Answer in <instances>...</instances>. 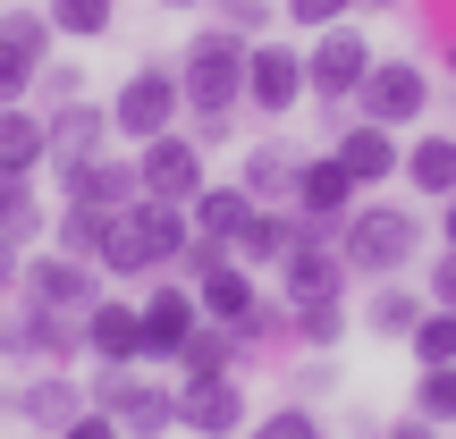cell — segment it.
Listing matches in <instances>:
<instances>
[{"label":"cell","mask_w":456,"mask_h":439,"mask_svg":"<svg viewBox=\"0 0 456 439\" xmlns=\"http://www.w3.org/2000/svg\"><path fill=\"white\" fill-rule=\"evenodd\" d=\"M245 34L237 26H203L195 43L178 51V93H186V110L203 118L195 127V144H220L228 135V118H237V102H245Z\"/></svg>","instance_id":"6da1fadb"},{"label":"cell","mask_w":456,"mask_h":439,"mask_svg":"<svg viewBox=\"0 0 456 439\" xmlns=\"http://www.w3.org/2000/svg\"><path fill=\"white\" fill-rule=\"evenodd\" d=\"M186 245H195L186 203H152V195H135V203H118V212H110V237H102L94 271H110V279H152V271H169Z\"/></svg>","instance_id":"7a4b0ae2"},{"label":"cell","mask_w":456,"mask_h":439,"mask_svg":"<svg viewBox=\"0 0 456 439\" xmlns=\"http://www.w3.org/2000/svg\"><path fill=\"white\" fill-rule=\"evenodd\" d=\"M414 254H423V220L406 203H363V212L338 220V262L363 279H397Z\"/></svg>","instance_id":"3957f363"},{"label":"cell","mask_w":456,"mask_h":439,"mask_svg":"<svg viewBox=\"0 0 456 439\" xmlns=\"http://www.w3.org/2000/svg\"><path fill=\"white\" fill-rule=\"evenodd\" d=\"M85 397H94V406L110 414V423L127 431V439H161L169 423H178V389H161V380H144L135 363H102V380H94Z\"/></svg>","instance_id":"277c9868"},{"label":"cell","mask_w":456,"mask_h":439,"mask_svg":"<svg viewBox=\"0 0 456 439\" xmlns=\"http://www.w3.org/2000/svg\"><path fill=\"white\" fill-rule=\"evenodd\" d=\"M178 110H186L178 68L144 60L127 85H118V102H110V135H127V144H152V135H169V127H178Z\"/></svg>","instance_id":"5b68a950"},{"label":"cell","mask_w":456,"mask_h":439,"mask_svg":"<svg viewBox=\"0 0 456 439\" xmlns=\"http://www.w3.org/2000/svg\"><path fill=\"white\" fill-rule=\"evenodd\" d=\"M363 77H372V43H363L355 26H322L305 51V93L313 102H355Z\"/></svg>","instance_id":"8992f818"},{"label":"cell","mask_w":456,"mask_h":439,"mask_svg":"<svg viewBox=\"0 0 456 439\" xmlns=\"http://www.w3.org/2000/svg\"><path fill=\"white\" fill-rule=\"evenodd\" d=\"M135 186H144L152 203H195L203 195V144L195 135H152L144 152H135Z\"/></svg>","instance_id":"52a82bcc"},{"label":"cell","mask_w":456,"mask_h":439,"mask_svg":"<svg viewBox=\"0 0 456 439\" xmlns=\"http://www.w3.org/2000/svg\"><path fill=\"white\" fill-rule=\"evenodd\" d=\"M363 118L372 127H414L423 118V102H431V77L414 60H372V77H363Z\"/></svg>","instance_id":"ba28073f"},{"label":"cell","mask_w":456,"mask_h":439,"mask_svg":"<svg viewBox=\"0 0 456 439\" xmlns=\"http://www.w3.org/2000/svg\"><path fill=\"white\" fill-rule=\"evenodd\" d=\"M245 102H254L262 118H288L296 102H305V51L254 43V51H245Z\"/></svg>","instance_id":"9c48e42d"},{"label":"cell","mask_w":456,"mask_h":439,"mask_svg":"<svg viewBox=\"0 0 456 439\" xmlns=\"http://www.w3.org/2000/svg\"><path fill=\"white\" fill-rule=\"evenodd\" d=\"M144 363H178V346L203 329V305H195V288H178V279H161V288L144 296Z\"/></svg>","instance_id":"30bf717a"},{"label":"cell","mask_w":456,"mask_h":439,"mask_svg":"<svg viewBox=\"0 0 456 439\" xmlns=\"http://www.w3.org/2000/svg\"><path fill=\"white\" fill-rule=\"evenodd\" d=\"M17 288H26V305H51V313H94V305H102L94 262H77V254L26 262V271H17Z\"/></svg>","instance_id":"8fae6325"},{"label":"cell","mask_w":456,"mask_h":439,"mask_svg":"<svg viewBox=\"0 0 456 439\" xmlns=\"http://www.w3.org/2000/svg\"><path fill=\"white\" fill-rule=\"evenodd\" d=\"M0 355H34V363H68V355H85V313L26 305V321L0 329Z\"/></svg>","instance_id":"7c38bea8"},{"label":"cell","mask_w":456,"mask_h":439,"mask_svg":"<svg viewBox=\"0 0 456 439\" xmlns=\"http://www.w3.org/2000/svg\"><path fill=\"white\" fill-rule=\"evenodd\" d=\"M178 423L195 431V439H212V431H237V423H245V389H237V372L178 380Z\"/></svg>","instance_id":"4fadbf2b"},{"label":"cell","mask_w":456,"mask_h":439,"mask_svg":"<svg viewBox=\"0 0 456 439\" xmlns=\"http://www.w3.org/2000/svg\"><path fill=\"white\" fill-rule=\"evenodd\" d=\"M60 195H68V203H94V212H118V203H135L144 186H135V161L94 152V161H68V169H60Z\"/></svg>","instance_id":"5bb4252c"},{"label":"cell","mask_w":456,"mask_h":439,"mask_svg":"<svg viewBox=\"0 0 456 439\" xmlns=\"http://www.w3.org/2000/svg\"><path fill=\"white\" fill-rule=\"evenodd\" d=\"M85 406H94V397H85L77 380H60V372H43V380H26V389L9 397V414H17V423H34L43 439H60V431L77 423Z\"/></svg>","instance_id":"9a60e30c"},{"label":"cell","mask_w":456,"mask_h":439,"mask_svg":"<svg viewBox=\"0 0 456 439\" xmlns=\"http://www.w3.org/2000/svg\"><path fill=\"white\" fill-rule=\"evenodd\" d=\"M85 355H102V363H144V313L118 305V296H102V305L85 313Z\"/></svg>","instance_id":"2e32d148"},{"label":"cell","mask_w":456,"mask_h":439,"mask_svg":"<svg viewBox=\"0 0 456 439\" xmlns=\"http://www.w3.org/2000/svg\"><path fill=\"white\" fill-rule=\"evenodd\" d=\"M355 195H363V186L338 169V152H322V161H305V169H296V212H305V220H322V228H338Z\"/></svg>","instance_id":"e0dca14e"},{"label":"cell","mask_w":456,"mask_h":439,"mask_svg":"<svg viewBox=\"0 0 456 439\" xmlns=\"http://www.w3.org/2000/svg\"><path fill=\"white\" fill-rule=\"evenodd\" d=\"M51 127V161H94V152H110V110H94V102H60V110L43 118Z\"/></svg>","instance_id":"ac0fdd59"},{"label":"cell","mask_w":456,"mask_h":439,"mask_svg":"<svg viewBox=\"0 0 456 439\" xmlns=\"http://www.w3.org/2000/svg\"><path fill=\"white\" fill-rule=\"evenodd\" d=\"M195 305H203V321H220V329H237L245 313L262 305V296H254V271H245L237 254H228V262H212V271L195 279Z\"/></svg>","instance_id":"d6986e66"},{"label":"cell","mask_w":456,"mask_h":439,"mask_svg":"<svg viewBox=\"0 0 456 439\" xmlns=\"http://www.w3.org/2000/svg\"><path fill=\"white\" fill-rule=\"evenodd\" d=\"M296 245H305V212H288V203H254V220H245V237H237V262H288Z\"/></svg>","instance_id":"ffe728a7"},{"label":"cell","mask_w":456,"mask_h":439,"mask_svg":"<svg viewBox=\"0 0 456 439\" xmlns=\"http://www.w3.org/2000/svg\"><path fill=\"white\" fill-rule=\"evenodd\" d=\"M338 169H346L355 186H389V178H397L406 161H397V135L363 118V127H346V135H338Z\"/></svg>","instance_id":"44dd1931"},{"label":"cell","mask_w":456,"mask_h":439,"mask_svg":"<svg viewBox=\"0 0 456 439\" xmlns=\"http://www.w3.org/2000/svg\"><path fill=\"white\" fill-rule=\"evenodd\" d=\"M186 220H195V237H212L237 254V237H245V220H254V195L245 186H203L195 203H186Z\"/></svg>","instance_id":"7402d4cb"},{"label":"cell","mask_w":456,"mask_h":439,"mask_svg":"<svg viewBox=\"0 0 456 439\" xmlns=\"http://www.w3.org/2000/svg\"><path fill=\"white\" fill-rule=\"evenodd\" d=\"M43 161H51V127L9 102V110H0V169H9V178H34Z\"/></svg>","instance_id":"603a6c76"},{"label":"cell","mask_w":456,"mask_h":439,"mask_svg":"<svg viewBox=\"0 0 456 439\" xmlns=\"http://www.w3.org/2000/svg\"><path fill=\"white\" fill-rule=\"evenodd\" d=\"M296 169H305V161H296V152L288 144H254V152H245V195H254V203H288V212H296Z\"/></svg>","instance_id":"cb8c5ba5"},{"label":"cell","mask_w":456,"mask_h":439,"mask_svg":"<svg viewBox=\"0 0 456 439\" xmlns=\"http://www.w3.org/2000/svg\"><path fill=\"white\" fill-rule=\"evenodd\" d=\"M423 296L414 288H397V279H380L372 288V305H363V321H372V338H414V321H423Z\"/></svg>","instance_id":"d4e9b609"},{"label":"cell","mask_w":456,"mask_h":439,"mask_svg":"<svg viewBox=\"0 0 456 439\" xmlns=\"http://www.w3.org/2000/svg\"><path fill=\"white\" fill-rule=\"evenodd\" d=\"M406 178H414V195H456V135H423V144L406 152Z\"/></svg>","instance_id":"484cf974"},{"label":"cell","mask_w":456,"mask_h":439,"mask_svg":"<svg viewBox=\"0 0 456 439\" xmlns=\"http://www.w3.org/2000/svg\"><path fill=\"white\" fill-rule=\"evenodd\" d=\"M0 237L9 245L43 237V195H34V178H9V169H0Z\"/></svg>","instance_id":"4316f807"},{"label":"cell","mask_w":456,"mask_h":439,"mask_svg":"<svg viewBox=\"0 0 456 439\" xmlns=\"http://www.w3.org/2000/svg\"><path fill=\"white\" fill-rule=\"evenodd\" d=\"M237 355H245V346H237V329H220V321H203L195 338L178 346V372H186V380H203V372H237Z\"/></svg>","instance_id":"83f0119b"},{"label":"cell","mask_w":456,"mask_h":439,"mask_svg":"<svg viewBox=\"0 0 456 439\" xmlns=\"http://www.w3.org/2000/svg\"><path fill=\"white\" fill-rule=\"evenodd\" d=\"M51 34H77V43H94V34H110V17H118V0H51Z\"/></svg>","instance_id":"f1b7e54d"},{"label":"cell","mask_w":456,"mask_h":439,"mask_svg":"<svg viewBox=\"0 0 456 439\" xmlns=\"http://www.w3.org/2000/svg\"><path fill=\"white\" fill-rule=\"evenodd\" d=\"M102 237H110V212H94V203H68V212H60V254L94 262V254H102Z\"/></svg>","instance_id":"f546056e"},{"label":"cell","mask_w":456,"mask_h":439,"mask_svg":"<svg viewBox=\"0 0 456 439\" xmlns=\"http://www.w3.org/2000/svg\"><path fill=\"white\" fill-rule=\"evenodd\" d=\"M414 414H423L431 431L456 423V363H423V380H414Z\"/></svg>","instance_id":"4dcf8cb0"},{"label":"cell","mask_w":456,"mask_h":439,"mask_svg":"<svg viewBox=\"0 0 456 439\" xmlns=\"http://www.w3.org/2000/svg\"><path fill=\"white\" fill-rule=\"evenodd\" d=\"M288 321H296V338H305V346H338V329H346V296H330V305H288Z\"/></svg>","instance_id":"1f68e13d"},{"label":"cell","mask_w":456,"mask_h":439,"mask_svg":"<svg viewBox=\"0 0 456 439\" xmlns=\"http://www.w3.org/2000/svg\"><path fill=\"white\" fill-rule=\"evenodd\" d=\"M414 363H456V313H440V305H431L423 313V321H414Z\"/></svg>","instance_id":"d6a6232c"},{"label":"cell","mask_w":456,"mask_h":439,"mask_svg":"<svg viewBox=\"0 0 456 439\" xmlns=\"http://www.w3.org/2000/svg\"><path fill=\"white\" fill-rule=\"evenodd\" d=\"M34 77H43V60H34V51H17L9 34H0V110H9V102H26Z\"/></svg>","instance_id":"836d02e7"},{"label":"cell","mask_w":456,"mask_h":439,"mask_svg":"<svg viewBox=\"0 0 456 439\" xmlns=\"http://www.w3.org/2000/svg\"><path fill=\"white\" fill-rule=\"evenodd\" d=\"M0 34H9L17 51H34V60H51V17L43 9H0Z\"/></svg>","instance_id":"e575fe53"},{"label":"cell","mask_w":456,"mask_h":439,"mask_svg":"<svg viewBox=\"0 0 456 439\" xmlns=\"http://www.w3.org/2000/svg\"><path fill=\"white\" fill-rule=\"evenodd\" d=\"M254 439H322V423H313L305 406H279V414H262Z\"/></svg>","instance_id":"d590c367"},{"label":"cell","mask_w":456,"mask_h":439,"mask_svg":"<svg viewBox=\"0 0 456 439\" xmlns=\"http://www.w3.org/2000/svg\"><path fill=\"white\" fill-rule=\"evenodd\" d=\"M346 9H355V0H288V17H296V26H313V34H322V26H338Z\"/></svg>","instance_id":"8d00e7d4"},{"label":"cell","mask_w":456,"mask_h":439,"mask_svg":"<svg viewBox=\"0 0 456 439\" xmlns=\"http://www.w3.org/2000/svg\"><path fill=\"white\" fill-rule=\"evenodd\" d=\"M60 439H127V431H118V423H110L102 406H85V414H77V423H68Z\"/></svg>","instance_id":"74e56055"},{"label":"cell","mask_w":456,"mask_h":439,"mask_svg":"<svg viewBox=\"0 0 456 439\" xmlns=\"http://www.w3.org/2000/svg\"><path fill=\"white\" fill-rule=\"evenodd\" d=\"M431 305H440V313H456V254H440V262H431Z\"/></svg>","instance_id":"f35d334b"},{"label":"cell","mask_w":456,"mask_h":439,"mask_svg":"<svg viewBox=\"0 0 456 439\" xmlns=\"http://www.w3.org/2000/svg\"><path fill=\"white\" fill-rule=\"evenodd\" d=\"M220 9H228V26H237V34H262V26H271L262 0H220Z\"/></svg>","instance_id":"ab89813d"},{"label":"cell","mask_w":456,"mask_h":439,"mask_svg":"<svg viewBox=\"0 0 456 439\" xmlns=\"http://www.w3.org/2000/svg\"><path fill=\"white\" fill-rule=\"evenodd\" d=\"M17 271H26V245H9V237H0V296L17 288Z\"/></svg>","instance_id":"60d3db41"},{"label":"cell","mask_w":456,"mask_h":439,"mask_svg":"<svg viewBox=\"0 0 456 439\" xmlns=\"http://www.w3.org/2000/svg\"><path fill=\"white\" fill-rule=\"evenodd\" d=\"M43 93L51 102H77V68H43Z\"/></svg>","instance_id":"b9f144b4"},{"label":"cell","mask_w":456,"mask_h":439,"mask_svg":"<svg viewBox=\"0 0 456 439\" xmlns=\"http://www.w3.org/2000/svg\"><path fill=\"white\" fill-rule=\"evenodd\" d=\"M389 439H440V431H431L423 414H406V423H389Z\"/></svg>","instance_id":"7bdbcfd3"},{"label":"cell","mask_w":456,"mask_h":439,"mask_svg":"<svg viewBox=\"0 0 456 439\" xmlns=\"http://www.w3.org/2000/svg\"><path fill=\"white\" fill-rule=\"evenodd\" d=\"M440 237H448V254H456V195L440 203Z\"/></svg>","instance_id":"ee69618b"},{"label":"cell","mask_w":456,"mask_h":439,"mask_svg":"<svg viewBox=\"0 0 456 439\" xmlns=\"http://www.w3.org/2000/svg\"><path fill=\"white\" fill-rule=\"evenodd\" d=\"M161 9H203V0H161Z\"/></svg>","instance_id":"f6af8a7d"},{"label":"cell","mask_w":456,"mask_h":439,"mask_svg":"<svg viewBox=\"0 0 456 439\" xmlns=\"http://www.w3.org/2000/svg\"><path fill=\"white\" fill-rule=\"evenodd\" d=\"M355 9H397V0H355Z\"/></svg>","instance_id":"bcb514c9"},{"label":"cell","mask_w":456,"mask_h":439,"mask_svg":"<svg viewBox=\"0 0 456 439\" xmlns=\"http://www.w3.org/2000/svg\"><path fill=\"white\" fill-rule=\"evenodd\" d=\"M212 439H237V431H212Z\"/></svg>","instance_id":"7dc6e473"},{"label":"cell","mask_w":456,"mask_h":439,"mask_svg":"<svg viewBox=\"0 0 456 439\" xmlns=\"http://www.w3.org/2000/svg\"><path fill=\"white\" fill-rule=\"evenodd\" d=\"M34 439H43V431H34Z\"/></svg>","instance_id":"c3c4849f"},{"label":"cell","mask_w":456,"mask_h":439,"mask_svg":"<svg viewBox=\"0 0 456 439\" xmlns=\"http://www.w3.org/2000/svg\"><path fill=\"white\" fill-rule=\"evenodd\" d=\"M448 68H456V60H448Z\"/></svg>","instance_id":"681fc988"}]
</instances>
